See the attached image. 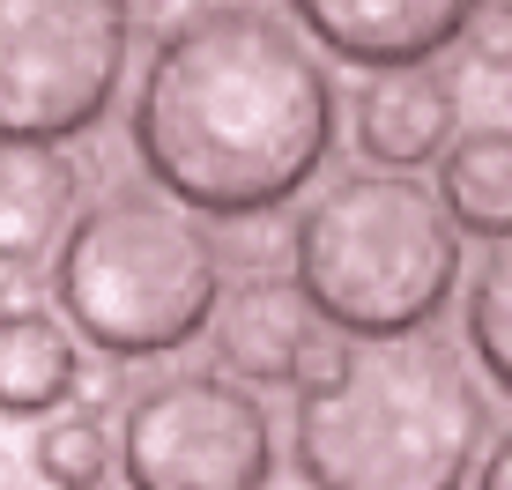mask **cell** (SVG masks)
Segmentation results:
<instances>
[{
	"label": "cell",
	"instance_id": "obj_10",
	"mask_svg": "<svg viewBox=\"0 0 512 490\" xmlns=\"http://www.w3.org/2000/svg\"><path fill=\"white\" fill-rule=\"evenodd\" d=\"M75 223V164L52 142H0V260L30 268Z\"/></svg>",
	"mask_w": 512,
	"mask_h": 490
},
{
	"label": "cell",
	"instance_id": "obj_16",
	"mask_svg": "<svg viewBox=\"0 0 512 490\" xmlns=\"http://www.w3.org/2000/svg\"><path fill=\"white\" fill-rule=\"evenodd\" d=\"M475 490H512V431L490 439V453L475 461Z\"/></svg>",
	"mask_w": 512,
	"mask_h": 490
},
{
	"label": "cell",
	"instance_id": "obj_14",
	"mask_svg": "<svg viewBox=\"0 0 512 490\" xmlns=\"http://www.w3.org/2000/svg\"><path fill=\"white\" fill-rule=\"evenodd\" d=\"M30 468H38V483H52V490H90V483L112 476V431H104L90 409H60V416H45V431L30 439Z\"/></svg>",
	"mask_w": 512,
	"mask_h": 490
},
{
	"label": "cell",
	"instance_id": "obj_2",
	"mask_svg": "<svg viewBox=\"0 0 512 490\" xmlns=\"http://www.w3.org/2000/svg\"><path fill=\"white\" fill-rule=\"evenodd\" d=\"M483 439L490 394L453 342L342 335L334 372L297 387L290 461L312 490H468Z\"/></svg>",
	"mask_w": 512,
	"mask_h": 490
},
{
	"label": "cell",
	"instance_id": "obj_7",
	"mask_svg": "<svg viewBox=\"0 0 512 490\" xmlns=\"http://www.w3.org/2000/svg\"><path fill=\"white\" fill-rule=\"evenodd\" d=\"M208 342H216V364L245 387H312V379L334 372L342 357V335L320 320V305L305 297L297 275H238L231 290L208 312Z\"/></svg>",
	"mask_w": 512,
	"mask_h": 490
},
{
	"label": "cell",
	"instance_id": "obj_13",
	"mask_svg": "<svg viewBox=\"0 0 512 490\" xmlns=\"http://www.w3.org/2000/svg\"><path fill=\"white\" fill-rule=\"evenodd\" d=\"M461 305H468V349L483 364V379L498 394H512V231H498L483 245Z\"/></svg>",
	"mask_w": 512,
	"mask_h": 490
},
{
	"label": "cell",
	"instance_id": "obj_15",
	"mask_svg": "<svg viewBox=\"0 0 512 490\" xmlns=\"http://www.w3.org/2000/svg\"><path fill=\"white\" fill-rule=\"evenodd\" d=\"M468 45L483 67H512V0H483L468 15Z\"/></svg>",
	"mask_w": 512,
	"mask_h": 490
},
{
	"label": "cell",
	"instance_id": "obj_17",
	"mask_svg": "<svg viewBox=\"0 0 512 490\" xmlns=\"http://www.w3.org/2000/svg\"><path fill=\"white\" fill-rule=\"evenodd\" d=\"M90 490H119V483H112V476H104V483H90Z\"/></svg>",
	"mask_w": 512,
	"mask_h": 490
},
{
	"label": "cell",
	"instance_id": "obj_3",
	"mask_svg": "<svg viewBox=\"0 0 512 490\" xmlns=\"http://www.w3.org/2000/svg\"><path fill=\"white\" fill-rule=\"evenodd\" d=\"M60 320L112 364L171 357L208 327L223 297V253L201 216L156 186H104L75 208L52 253Z\"/></svg>",
	"mask_w": 512,
	"mask_h": 490
},
{
	"label": "cell",
	"instance_id": "obj_12",
	"mask_svg": "<svg viewBox=\"0 0 512 490\" xmlns=\"http://www.w3.org/2000/svg\"><path fill=\"white\" fill-rule=\"evenodd\" d=\"M438 208L453 231L498 238L512 231V127H468L438 156Z\"/></svg>",
	"mask_w": 512,
	"mask_h": 490
},
{
	"label": "cell",
	"instance_id": "obj_4",
	"mask_svg": "<svg viewBox=\"0 0 512 490\" xmlns=\"http://www.w3.org/2000/svg\"><path fill=\"white\" fill-rule=\"evenodd\" d=\"M297 283L349 342L423 335L461 290V231L409 171H349L297 216Z\"/></svg>",
	"mask_w": 512,
	"mask_h": 490
},
{
	"label": "cell",
	"instance_id": "obj_8",
	"mask_svg": "<svg viewBox=\"0 0 512 490\" xmlns=\"http://www.w3.org/2000/svg\"><path fill=\"white\" fill-rule=\"evenodd\" d=\"M483 0H290L297 30L349 67H416L468 38Z\"/></svg>",
	"mask_w": 512,
	"mask_h": 490
},
{
	"label": "cell",
	"instance_id": "obj_1",
	"mask_svg": "<svg viewBox=\"0 0 512 490\" xmlns=\"http://www.w3.org/2000/svg\"><path fill=\"white\" fill-rule=\"evenodd\" d=\"M334 75L290 15L208 0L149 45L134 82V156L193 216H268L334 156Z\"/></svg>",
	"mask_w": 512,
	"mask_h": 490
},
{
	"label": "cell",
	"instance_id": "obj_11",
	"mask_svg": "<svg viewBox=\"0 0 512 490\" xmlns=\"http://www.w3.org/2000/svg\"><path fill=\"white\" fill-rule=\"evenodd\" d=\"M82 387V349L45 305L0 312V416H52Z\"/></svg>",
	"mask_w": 512,
	"mask_h": 490
},
{
	"label": "cell",
	"instance_id": "obj_5",
	"mask_svg": "<svg viewBox=\"0 0 512 490\" xmlns=\"http://www.w3.org/2000/svg\"><path fill=\"white\" fill-rule=\"evenodd\" d=\"M134 0H0V142H82L119 104Z\"/></svg>",
	"mask_w": 512,
	"mask_h": 490
},
{
	"label": "cell",
	"instance_id": "obj_6",
	"mask_svg": "<svg viewBox=\"0 0 512 490\" xmlns=\"http://www.w3.org/2000/svg\"><path fill=\"white\" fill-rule=\"evenodd\" d=\"M127 490H268L275 424L231 372L149 379L119 416Z\"/></svg>",
	"mask_w": 512,
	"mask_h": 490
},
{
	"label": "cell",
	"instance_id": "obj_9",
	"mask_svg": "<svg viewBox=\"0 0 512 490\" xmlns=\"http://www.w3.org/2000/svg\"><path fill=\"white\" fill-rule=\"evenodd\" d=\"M461 134V90L438 60L416 67H372V82L357 90V149L379 171H423L431 156Z\"/></svg>",
	"mask_w": 512,
	"mask_h": 490
}]
</instances>
